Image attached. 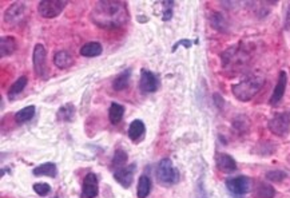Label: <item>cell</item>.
Masks as SVG:
<instances>
[{"label": "cell", "mask_w": 290, "mask_h": 198, "mask_svg": "<svg viewBox=\"0 0 290 198\" xmlns=\"http://www.w3.org/2000/svg\"><path fill=\"white\" fill-rule=\"evenodd\" d=\"M90 18L98 27L113 30L124 26L128 20L126 3L119 0H101L94 5Z\"/></svg>", "instance_id": "1"}, {"label": "cell", "mask_w": 290, "mask_h": 198, "mask_svg": "<svg viewBox=\"0 0 290 198\" xmlns=\"http://www.w3.org/2000/svg\"><path fill=\"white\" fill-rule=\"evenodd\" d=\"M265 83L264 76L261 75H250L245 79L239 82V83L234 84L232 87L234 97L237 98L238 101L247 102L253 99V98L258 94V91L262 88Z\"/></svg>", "instance_id": "2"}, {"label": "cell", "mask_w": 290, "mask_h": 198, "mask_svg": "<svg viewBox=\"0 0 290 198\" xmlns=\"http://www.w3.org/2000/svg\"><path fill=\"white\" fill-rule=\"evenodd\" d=\"M249 59L250 57L246 50L242 47V44L230 47L222 54V65L226 70L232 71V72L243 68L249 62Z\"/></svg>", "instance_id": "3"}, {"label": "cell", "mask_w": 290, "mask_h": 198, "mask_svg": "<svg viewBox=\"0 0 290 198\" xmlns=\"http://www.w3.org/2000/svg\"><path fill=\"white\" fill-rule=\"evenodd\" d=\"M155 177H157V181H158L161 185L167 188V186L175 185L176 182H178V180H179V172L174 167L172 159L163 158L157 165Z\"/></svg>", "instance_id": "4"}, {"label": "cell", "mask_w": 290, "mask_h": 198, "mask_svg": "<svg viewBox=\"0 0 290 198\" xmlns=\"http://www.w3.org/2000/svg\"><path fill=\"white\" fill-rule=\"evenodd\" d=\"M27 19V7L23 1H15L4 13V23L9 27H18Z\"/></svg>", "instance_id": "5"}, {"label": "cell", "mask_w": 290, "mask_h": 198, "mask_svg": "<svg viewBox=\"0 0 290 198\" xmlns=\"http://www.w3.org/2000/svg\"><path fill=\"white\" fill-rule=\"evenodd\" d=\"M269 130L277 136H285L290 130V113H277L268 124Z\"/></svg>", "instance_id": "6"}, {"label": "cell", "mask_w": 290, "mask_h": 198, "mask_svg": "<svg viewBox=\"0 0 290 198\" xmlns=\"http://www.w3.org/2000/svg\"><path fill=\"white\" fill-rule=\"evenodd\" d=\"M67 1L64 0H42L38 5V11L46 19L57 18L66 8Z\"/></svg>", "instance_id": "7"}, {"label": "cell", "mask_w": 290, "mask_h": 198, "mask_svg": "<svg viewBox=\"0 0 290 198\" xmlns=\"http://www.w3.org/2000/svg\"><path fill=\"white\" fill-rule=\"evenodd\" d=\"M46 49L43 44H36L34 49V55H32V63H34V71L38 78L47 79L49 78V68L46 65Z\"/></svg>", "instance_id": "8"}, {"label": "cell", "mask_w": 290, "mask_h": 198, "mask_svg": "<svg viewBox=\"0 0 290 198\" xmlns=\"http://www.w3.org/2000/svg\"><path fill=\"white\" fill-rule=\"evenodd\" d=\"M226 188L234 196H243L250 189V180L245 176H238L234 178H229L226 181Z\"/></svg>", "instance_id": "9"}, {"label": "cell", "mask_w": 290, "mask_h": 198, "mask_svg": "<svg viewBox=\"0 0 290 198\" xmlns=\"http://www.w3.org/2000/svg\"><path fill=\"white\" fill-rule=\"evenodd\" d=\"M159 80L158 76L153 71L143 70L141 71V80H139V87L143 93H155L158 90Z\"/></svg>", "instance_id": "10"}, {"label": "cell", "mask_w": 290, "mask_h": 198, "mask_svg": "<svg viewBox=\"0 0 290 198\" xmlns=\"http://www.w3.org/2000/svg\"><path fill=\"white\" fill-rule=\"evenodd\" d=\"M136 165L135 163H130L128 166L120 167L114 170V178L116 180L119 185H122L123 188H130L134 180V173H135Z\"/></svg>", "instance_id": "11"}, {"label": "cell", "mask_w": 290, "mask_h": 198, "mask_svg": "<svg viewBox=\"0 0 290 198\" xmlns=\"http://www.w3.org/2000/svg\"><path fill=\"white\" fill-rule=\"evenodd\" d=\"M99 192V182L98 177L94 173H88L83 178V186H82V196L83 198H95Z\"/></svg>", "instance_id": "12"}, {"label": "cell", "mask_w": 290, "mask_h": 198, "mask_svg": "<svg viewBox=\"0 0 290 198\" xmlns=\"http://www.w3.org/2000/svg\"><path fill=\"white\" fill-rule=\"evenodd\" d=\"M286 84H288V75H286L285 71H281V72H280V76H278L277 84H276L274 91H273L272 94V98H270V101H269L270 105L276 106L278 102L281 101L282 97L285 95Z\"/></svg>", "instance_id": "13"}, {"label": "cell", "mask_w": 290, "mask_h": 198, "mask_svg": "<svg viewBox=\"0 0 290 198\" xmlns=\"http://www.w3.org/2000/svg\"><path fill=\"white\" fill-rule=\"evenodd\" d=\"M216 162L217 167H218L222 173H234L237 170V162L234 161V158L232 155L225 154V153H220V154H217Z\"/></svg>", "instance_id": "14"}, {"label": "cell", "mask_w": 290, "mask_h": 198, "mask_svg": "<svg viewBox=\"0 0 290 198\" xmlns=\"http://www.w3.org/2000/svg\"><path fill=\"white\" fill-rule=\"evenodd\" d=\"M18 49V42L13 36H3L0 39V57L4 58L12 55Z\"/></svg>", "instance_id": "15"}, {"label": "cell", "mask_w": 290, "mask_h": 198, "mask_svg": "<svg viewBox=\"0 0 290 198\" xmlns=\"http://www.w3.org/2000/svg\"><path fill=\"white\" fill-rule=\"evenodd\" d=\"M130 78H131V70H130V68L122 71V72L116 75L115 79L113 80V88H114L115 91H122V90H124V88L128 86V83H130Z\"/></svg>", "instance_id": "16"}, {"label": "cell", "mask_w": 290, "mask_h": 198, "mask_svg": "<svg viewBox=\"0 0 290 198\" xmlns=\"http://www.w3.org/2000/svg\"><path fill=\"white\" fill-rule=\"evenodd\" d=\"M102 47L101 43H98V42H88V43L83 44L82 47H80V55L82 57L86 58H94L98 57V55H101L102 54Z\"/></svg>", "instance_id": "17"}, {"label": "cell", "mask_w": 290, "mask_h": 198, "mask_svg": "<svg viewBox=\"0 0 290 198\" xmlns=\"http://www.w3.org/2000/svg\"><path fill=\"white\" fill-rule=\"evenodd\" d=\"M153 184L149 176H141L139 181H138V186H136V194L138 198H147L149 197L150 192H151Z\"/></svg>", "instance_id": "18"}, {"label": "cell", "mask_w": 290, "mask_h": 198, "mask_svg": "<svg viewBox=\"0 0 290 198\" xmlns=\"http://www.w3.org/2000/svg\"><path fill=\"white\" fill-rule=\"evenodd\" d=\"M34 176L36 177H51V178H55L58 174V169L57 166H55V163H51V162H47V163H43V165H40V166L35 167L34 169Z\"/></svg>", "instance_id": "19"}, {"label": "cell", "mask_w": 290, "mask_h": 198, "mask_svg": "<svg viewBox=\"0 0 290 198\" xmlns=\"http://www.w3.org/2000/svg\"><path fill=\"white\" fill-rule=\"evenodd\" d=\"M27 83H28V79H27L26 75H23V76H20V78H18V79L15 80L12 84H11V87H9L8 90V98L12 101V99H15V98L18 97L19 94L22 93L23 90L26 88Z\"/></svg>", "instance_id": "20"}, {"label": "cell", "mask_w": 290, "mask_h": 198, "mask_svg": "<svg viewBox=\"0 0 290 198\" xmlns=\"http://www.w3.org/2000/svg\"><path fill=\"white\" fill-rule=\"evenodd\" d=\"M145 132V124L142 122L141 119H135V121H132L130 128H128V136L131 138L132 141H136V139H139V138L143 136Z\"/></svg>", "instance_id": "21"}, {"label": "cell", "mask_w": 290, "mask_h": 198, "mask_svg": "<svg viewBox=\"0 0 290 198\" xmlns=\"http://www.w3.org/2000/svg\"><path fill=\"white\" fill-rule=\"evenodd\" d=\"M54 63L57 65L59 68H67L72 65V57L68 51H58L55 55H54Z\"/></svg>", "instance_id": "22"}, {"label": "cell", "mask_w": 290, "mask_h": 198, "mask_svg": "<svg viewBox=\"0 0 290 198\" xmlns=\"http://www.w3.org/2000/svg\"><path fill=\"white\" fill-rule=\"evenodd\" d=\"M58 121H62V122H71L75 117V107L72 103H66L63 105L57 113Z\"/></svg>", "instance_id": "23"}, {"label": "cell", "mask_w": 290, "mask_h": 198, "mask_svg": "<svg viewBox=\"0 0 290 198\" xmlns=\"http://www.w3.org/2000/svg\"><path fill=\"white\" fill-rule=\"evenodd\" d=\"M35 106H27L24 109H22L20 111H18L16 114H15V121H16V124L22 125L26 124L28 121H31L34 118V115H35Z\"/></svg>", "instance_id": "24"}, {"label": "cell", "mask_w": 290, "mask_h": 198, "mask_svg": "<svg viewBox=\"0 0 290 198\" xmlns=\"http://www.w3.org/2000/svg\"><path fill=\"white\" fill-rule=\"evenodd\" d=\"M124 114V107L119 103H111L110 110H109V118L113 125H118Z\"/></svg>", "instance_id": "25"}, {"label": "cell", "mask_w": 290, "mask_h": 198, "mask_svg": "<svg viewBox=\"0 0 290 198\" xmlns=\"http://www.w3.org/2000/svg\"><path fill=\"white\" fill-rule=\"evenodd\" d=\"M255 194L258 198H274L276 190L272 185H269L266 182H261L255 189Z\"/></svg>", "instance_id": "26"}, {"label": "cell", "mask_w": 290, "mask_h": 198, "mask_svg": "<svg viewBox=\"0 0 290 198\" xmlns=\"http://www.w3.org/2000/svg\"><path fill=\"white\" fill-rule=\"evenodd\" d=\"M161 8V18H162L163 22H169L170 19L173 18V8H174V1H159L158 3Z\"/></svg>", "instance_id": "27"}, {"label": "cell", "mask_w": 290, "mask_h": 198, "mask_svg": "<svg viewBox=\"0 0 290 198\" xmlns=\"http://www.w3.org/2000/svg\"><path fill=\"white\" fill-rule=\"evenodd\" d=\"M127 159L128 155L123 149L116 150L114 154V158H113V165H114L115 170H116V169H120V167H124V165L127 162Z\"/></svg>", "instance_id": "28"}, {"label": "cell", "mask_w": 290, "mask_h": 198, "mask_svg": "<svg viewBox=\"0 0 290 198\" xmlns=\"http://www.w3.org/2000/svg\"><path fill=\"white\" fill-rule=\"evenodd\" d=\"M211 26L214 27L218 31H226V22H225L224 16L221 13H214L211 16Z\"/></svg>", "instance_id": "29"}, {"label": "cell", "mask_w": 290, "mask_h": 198, "mask_svg": "<svg viewBox=\"0 0 290 198\" xmlns=\"http://www.w3.org/2000/svg\"><path fill=\"white\" fill-rule=\"evenodd\" d=\"M266 178L272 182H282L286 178V173L284 170H272L266 173Z\"/></svg>", "instance_id": "30"}, {"label": "cell", "mask_w": 290, "mask_h": 198, "mask_svg": "<svg viewBox=\"0 0 290 198\" xmlns=\"http://www.w3.org/2000/svg\"><path fill=\"white\" fill-rule=\"evenodd\" d=\"M34 190L36 192V194H39L40 197H46L51 192V186L49 184H46V182H38V184L34 185Z\"/></svg>", "instance_id": "31"}, {"label": "cell", "mask_w": 290, "mask_h": 198, "mask_svg": "<svg viewBox=\"0 0 290 198\" xmlns=\"http://www.w3.org/2000/svg\"><path fill=\"white\" fill-rule=\"evenodd\" d=\"M55 198H57V197H55Z\"/></svg>", "instance_id": "32"}]
</instances>
